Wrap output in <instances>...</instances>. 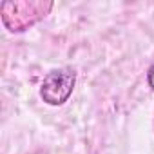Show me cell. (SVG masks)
<instances>
[{"label": "cell", "mask_w": 154, "mask_h": 154, "mask_svg": "<svg viewBox=\"0 0 154 154\" xmlns=\"http://www.w3.org/2000/svg\"><path fill=\"white\" fill-rule=\"evenodd\" d=\"M53 6L51 0H4L0 4V17L9 33H24L44 20Z\"/></svg>", "instance_id": "1"}, {"label": "cell", "mask_w": 154, "mask_h": 154, "mask_svg": "<svg viewBox=\"0 0 154 154\" xmlns=\"http://www.w3.org/2000/svg\"><path fill=\"white\" fill-rule=\"evenodd\" d=\"M74 84H76V72L71 67L53 69L45 74V78L42 82L40 96L47 105H53V107L63 105L72 94Z\"/></svg>", "instance_id": "2"}, {"label": "cell", "mask_w": 154, "mask_h": 154, "mask_svg": "<svg viewBox=\"0 0 154 154\" xmlns=\"http://www.w3.org/2000/svg\"><path fill=\"white\" fill-rule=\"evenodd\" d=\"M147 84H149V87L150 89H154V63L149 67V71H147Z\"/></svg>", "instance_id": "3"}]
</instances>
